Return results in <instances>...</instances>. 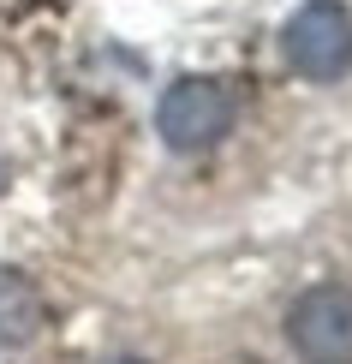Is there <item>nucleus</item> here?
Here are the masks:
<instances>
[{"label":"nucleus","instance_id":"nucleus-3","mask_svg":"<svg viewBox=\"0 0 352 364\" xmlns=\"http://www.w3.org/2000/svg\"><path fill=\"white\" fill-rule=\"evenodd\" d=\"M287 341L304 364H352V287L323 281L293 299Z\"/></svg>","mask_w":352,"mask_h":364},{"label":"nucleus","instance_id":"nucleus-4","mask_svg":"<svg viewBox=\"0 0 352 364\" xmlns=\"http://www.w3.org/2000/svg\"><path fill=\"white\" fill-rule=\"evenodd\" d=\"M48 328V299L18 269H0V346H30Z\"/></svg>","mask_w":352,"mask_h":364},{"label":"nucleus","instance_id":"nucleus-5","mask_svg":"<svg viewBox=\"0 0 352 364\" xmlns=\"http://www.w3.org/2000/svg\"><path fill=\"white\" fill-rule=\"evenodd\" d=\"M0 191H6V168H0Z\"/></svg>","mask_w":352,"mask_h":364},{"label":"nucleus","instance_id":"nucleus-2","mask_svg":"<svg viewBox=\"0 0 352 364\" xmlns=\"http://www.w3.org/2000/svg\"><path fill=\"white\" fill-rule=\"evenodd\" d=\"M233 114H239V102H233L227 84H215V78H179V84H167L161 102H156V132H161L167 149L191 156V149L221 144L227 132H233Z\"/></svg>","mask_w":352,"mask_h":364},{"label":"nucleus","instance_id":"nucleus-1","mask_svg":"<svg viewBox=\"0 0 352 364\" xmlns=\"http://www.w3.org/2000/svg\"><path fill=\"white\" fill-rule=\"evenodd\" d=\"M287 66L311 84H334L352 72V6L346 0H304L281 30Z\"/></svg>","mask_w":352,"mask_h":364},{"label":"nucleus","instance_id":"nucleus-6","mask_svg":"<svg viewBox=\"0 0 352 364\" xmlns=\"http://www.w3.org/2000/svg\"><path fill=\"white\" fill-rule=\"evenodd\" d=\"M114 364H137V358H114Z\"/></svg>","mask_w":352,"mask_h":364}]
</instances>
